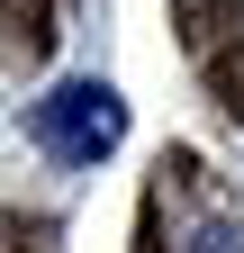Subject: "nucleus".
Here are the masks:
<instances>
[{"label": "nucleus", "mask_w": 244, "mask_h": 253, "mask_svg": "<svg viewBox=\"0 0 244 253\" xmlns=\"http://www.w3.org/2000/svg\"><path fill=\"white\" fill-rule=\"evenodd\" d=\"M37 145L54 154V163H73V172L109 163V154L127 145V100H118L100 73H73V82H54L45 100H37Z\"/></svg>", "instance_id": "f257e3e1"}, {"label": "nucleus", "mask_w": 244, "mask_h": 253, "mask_svg": "<svg viewBox=\"0 0 244 253\" xmlns=\"http://www.w3.org/2000/svg\"><path fill=\"white\" fill-rule=\"evenodd\" d=\"M181 253H244V226H226V217H217V226H199Z\"/></svg>", "instance_id": "f03ea898"}]
</instances>
